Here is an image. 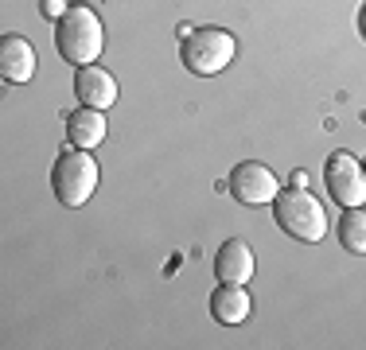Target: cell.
I'll list each match as a JSON object with an SVG mask.
<instances>
[{"mask_svg":"<svg viewBox=\"0 0 366 350\" xmlns=\"http://www.w3.org/2000/svg\"><path fill=\"white\" fill-rule=\"evenodd\" d=\"M55 47L66 63L74 66H90L102 59L106 51V28H102V16L90 4H74L63 20L55 24Z\"/></svg>","mask_w":366,"mask_h":350,"instance_id":"cell-1","label":"cell"},{"mask_svg":"<svg viewBox=\"0 0 366 350\" xmlns=\"http://www.w3.org/2000/svg\"><path fill=\"white\" fill-rule=\"evenodd\" d=\"M273 214L277 226L296 241L316 245L327 238V210L308 187H281V195L273 199Z\"/></svg>","mask_w":366,"mask_h":350,"instance_id":"cell-2","label":"cell"},{"mask_svg":"<svg viewBox=\"0 0 366 350\" xmlns=\"http://www.w3.org/2000/svg\"><path fill=\"white\" fill-rule=\"evenodd\" d=\"M234 55H238V39H234L226 28H191L179 39L183 66H187L191 74H199V78L222 74V70L234 63Z\"/></svg>","mask_w":366,"mask_h":350,"instance_id":"cell-3","label":"cell"},{"mask_svg":"<svg viewBox=\"0 0 366 350\" xmlns=\"http://www.w3.org/2000/svg\"><path fill=\"white\" fill-rule=\"evenodd\" d=\"M98 160H94L86 148H66L63 156L55 160V168H51V187H55L59 203L63 206H86L94 199V191H98Z\"/></svg>","mask_w":366,"mask_h":350,"instance_id":"cell-4","label":"cell"},{"mask_svg":"<svg viewBox=\"0 0 366 350\" xmlns=\"http://www.w3.org/2000/svg\"><path fill=\"white\" fill-rule=\"evenodd\" d=\"M324 183H327V195L339 206H362L366 203V168H362L359 156H351V152L327 156Z\"/></svg>","mask_w":366,"mask_h":350,"instance_id":"cell-5","label":"cell"},{"mask_svg":"<svg viewBox=\"0 0 366 350\" xmlns=\"http://www.w3.org/2000/svg\"><path fill=\"white\" fill-rule=\"evenodd\" d=\"M230 195L238 199L242 206H269L277 195H281V183L277 175L257 160H246L230 171Z\"/></svg>","mask_w":366,"mask_h":350,"instance_id":"cell-6","label":"cell"},{"mask_svg":"<svg viewBox=\"0 0 366 350\" xmlns=\"http://www.w3.org/2000/svg\"><path fill=\"white\" fill-rule=\"evenodd\" d=\"M74 94H78V101L90 105V109H109L121 90H117V78H113L106 66L90 63V66L74 70Z\"/></svg>","mask_w":366,"mask_h":350,"instance_id":"cell-7","label":"cell"},{"mask_svg":"<svg viewBox=\"0 0 366 350\" xmlns=\"http://www.w3.org/2000/svg\"><path fill=\"white\" fill-rule=\"evenodd\" d=\"M254 249H249L242 238H230L222 241V249L214 253V276H219V284H249L254 280Z\"/></svg>","mask_w":366,"mask_h":350,"instance_id":"cell-8","label":"cell"},{"mask_svg":"<svg viewBox=\"0 0 366 350\" xmlns=\"http://www.w3.org/2000/svg\"><path fill=\"white\" fill-rule=\"evenodd\" d=\"M0 78L12 86H24L36 78V47L24 35H4L0 39Z\"/></svg>","mask_w":366,"mask_h":350,"instance_id":"cell-9","label":"cell"},{"mask_svg":"<svg viewBox=\"0 0 366 350\" xmlns=\"http://www.w3.org/2000/svg\"><path fill=\"white\" fill-rule=\"evenodd\" d=\"M106 133H109L106 109H90V105H82V109L66 113V136H71L74 148H86V152H94V148L106 140Z\"/></svg>","mask_w":366,"mask_h":350,"instance_id":"cell-10","label":"cell"},{"mask_svg":"<svg viewBox=\"0 0 366 350\" xmlns=\"http://www.w3.org/2000/svg\"><path fill=\"white\" fill-rule=\"evenodd\" d=\"M249 311H254V300H249L246 284H219L211 292V315L226 327H238V323L249 319Z\"/></svg>","mask_w":366,"mask_h":350,"instance_id":"cell-11","label":"cell"},{"mask_svg":"<svg viewBox=\"0 0 366 350\" xmlns=\"http://www.w3.org/2000/svg\"><path fill=\"white\" fill-rule=\"evenodd\" d=\"M335 230H339L343 249H351V253H359V257H366V206H343Z\"/></svg>","mask_w":366,"mask_h":350,"instance_id":"cell-12","label":"cell"},{"mask_svg":"<svg viewBox=\"0 0 366 350\" xmlns=\"http://www.w3.org/2000/svg\"><path fill=\"white\" fill-rule=\"evenodd\" d=\"M71 8H74L71 0H43V16H47V20H63Z\"/></svg>","mask_w":366,"mask_h":350,"instance_id":"cell-13","label":"cell"},{"mask_svg":"<svg viewBox=\"0 0 366 350\" xmlns=\"http://www.w3.org/2000/svg\"><path fill=\"white\" fill-rule=\"evenodd\" d=\"M292 187H308V171H304V168L292 171Z\"/></svg>","mask_w":366,"mask_h":350,"instance_id":"cell-14","label":"cell"},{"mask_svg":"<svg viewBox=\"0 0 366 350\" xmlns=\"http://www.w3.org/2000/svg\"><path fill=\"white\" fill-rule=\"evenodd\" d=\"M359 31H362V35H366V4H362V8H359Z\"/></svg>","mask_w":366,"mask_h":350,"instance_id":"cell-15","label":"cell"},{"mask_svg":"<svg viewBox=\"0 0 366 350\" xmlns=\"http://www.w3.org/2000/svg\"><path fill=\"white\" fill-rule=\"evenodd\" d=\"M362 168H366V164H362Z\"/></svg>","mask_w":366,"mask_h":350,"instance_id":"cell-16","label":"cell"}]
</instances>
